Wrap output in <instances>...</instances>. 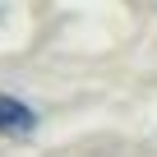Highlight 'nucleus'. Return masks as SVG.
Segmentation results:
<instances>
[{
    "label": "nucleus",
    "mask_w": 157,
    "mask_h": 157,
    "mask_svg": "<svg viewBox=\"0 0 157 157\" xmlns=\"http://www.w3.org/2000/svg\"><path fill=\"white\" fill-rule=\"evenodd\" d=\"M33 125H37V111H33V106H23V102L10 97V93H0V134L23 139V134H33Z\"/></svg>",
    "instance_id": "f257e3e1"
}]
</instances>
